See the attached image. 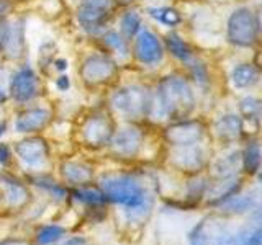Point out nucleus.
Masks as SVG:
<instances>
[{
  "label": "nucleus",
  "mask_w": 262,
  "mask_h": 245,
  "mask_svg": "<svg viewBox=\"0 0 262 245\" xmlns=\"http://www.w3.org/2000/svg\"><path fill=\"white\" fill-rule=\"evenodd\" d=\"M100 190L106 201L125 208L129 223L143 224L151 216L154 198L138 177L129 174H106L100 178Z\"/></svg>",
  "instance_id": "1"
},
{
  "label": "nucleus",
  "mask_w": 262,
  "mask_h": 245,
  "mask_svg": "<svg viewBox=\"0 0 262 245\" xmlns=\"http://www.w3.org/2000/svg\"><path fill=\"white\" fill-rule=\"evenodd\" d=\"M158 105L169 119H185L195 110V93L188 80L179 74L162 77L158 85Z\"/></svg>",
  "instance_id": "2"
},
{
  "label": "nucleus",
  "mask_w": 262,
  "mask_h": 245,
  "mask_svg": "<svg viewBox=\"0 0 262 245\" xmlns=\"http://www.w3.org/2000/svg\"><path fill=\"white\" fill-rule=\"evenodd\" d=\"M110 103L128 121L146 119L154 108V98L149 88L143 85H125L113 92Z\"/></svg>",
  "instance_id": "3"
},
{
  "label": "nucleus",
  "mask_w": 262,
  "mask_h": 245,
  "mask_svg": "<svg viewBox=\"0 0 262 245\" xmlns=\"http://www.w3.org/2000/svg\"><path fill=\"white\" fill-rule=\"evenodd\" d=\"M115 134V122L110 113L97 110L80 122L79 126V139L82 145L89 149H102L108 145Z\"/></svg>",
  "instance_id": "4"
},
{
  "label": "nucleus",
  "mask_w": 262,
  "mask_h": 245,
  "mask_svg": "<svg viewBox=\"0 0 262 245\" xmlns=\"http://www.w3.org/2000/svg\"><path fill=\"white\" fill-rule=\"evenodd\" d=\"M228 41L239 47H251L259 38V18L251 8H237L229 15L226 23Z\"/></svg>",
  "instance_id": "5"
},
{
  "label": "nucleus",
  "mask_w": 262,
  "mask_h": 245,
  "mask_svg": "<svg viewBox=\"0 0 262 245\" xmlns=\"http://www.w3.org/2000/svg\"><path fill=\"white\" fill-rule=\"evenodd\" d=\"M190 245H236V235L225 217L210 214L193 227L190 232Z\"/></svg>",
  "instance_id": "6"
},
{
  "label": "nucleus",
  "mask_w": 262,
  "mask_h": 245,
  "mask_svg": "<svg viewBox=\"0 0 262 245\" xmlns=\"http://www.w3.org/2000/svg\"><path fill=\"white\" fill-rule=\"evenodd\" d=\"M118 74V65L110 56L90 54L79 69V76L87 87H102L112 82Z\"/></svg>",
  "instance_id": "7"
},
{
  "label": "nucleus",
  "mask_w": 262,
  "mask_h": 245,
  "mask_svg": "<svg viewBox=\"0 0 262 245\" xmlns=\"http://www.w3.org/2000/svg\"><path fill=\"white\" fill-rule=\"evenodd\" d=\"M167 160L172 168L193 175L200 174L208 165L207 151L200 142L188 145H170Z\"/></svg>",
  "instance_id": "8"
},
{
  "label": "nucleus",
  "mask_w": 262,
  "mask_h": 245,
  "mask_svg": "<svg viewBox=\"0 0 262 245\" xmlns=\"http://www.w3.org/2000/svg\"><path fill=\"white\" fill-rule=\"evenodd\" d=\"M144 144V133L143 129L136 125L123 126L121 129L115 131L110 141V149L113 155L120 159H135L141 152Z\"/></svg>",
  "instance_id": "9"
},
{
  "label": "nucleus",
  "mask_w": 262,
  "mask_h": 245,
  "mask_svg": "<svg viewBox=\"0 0 262 245\" xmlns=\"http://www.w3.org/2000/svg\"><path fill=\"white\" fill-rule=\"evenodd\" d=\"M8 92L18 103H28L33 98H36L39 93V79L36 72L30 65H23V67L16 69L10 77Z\"/></svg>",
  "instance_id": "10"
},
{
  "label": "nucleus",
  "mask_w": 262,
  "mask_h": 245,
  "mask_svg": "<svg viewBox=\"0 0 262 245\" xmlns=\"http://www.w3.org/2000/svg\"><path fill=\"white\" fill-rule=\"evenodd\" d=\"M205 125L200 119H179L164 131V139L169 145H188L202 142Z\"/></svg>",
  "instance_id": "11"
},
{
  "label": "nucleus",
  "mask_w": 262,
  "mask_h": 245,
  "mask_svg": "<svg viewBox=\"0 0 262 245\" xmlns=\"http://www.w3.org/2000/svg\"><path fill=\"white\" fill-rule=\"evenodd\" d=\"M15 154L27 167L39 168L49 160V145L46 139L30 136L15 144Z\"/></svg>",
  "instance_id": "12"
},
{
  "label": "nucleus",
  "mask_w": 262,
  "mask_h": 245,
  "mask_svg": "<svg viewBox=\"0 0 262 245\" xmlns=\"http://www.w3.org/2000/svg\"><path fill=\"white\" fill-rule=\"evenodd\" d=\"M133 53L136 59L144 65H158L164 57V46L159 38L149 30H141L133 38Z\"/></svg>",
  "instance_id": "13"
},
{
  "label": "nucleus",
  "mask_w": 262,
  "mask_h": 245,
  "mask_svg": "<svg viewBox=\"0 0 262 245\" xmlns=\"http://www.w3.org/2000/svg\"><path fill=\"white\" fill-rule=\"evenodd\" d=\"M53 121V113L46 108H30L18 113L15 129L21 134H33L45 131Z\"/></svg>",
  "instance_id": "14"
},
{
  "label": "nucleus",
  "mask_w": 262,
  "mask_h": 245,
  "mask_svg": "<svg viewBox=\"0 0 262 245\" xmlns=\"http://www.w3.org/2000/svg\"><path fill=\"white\" fill-rule=\"evenodd\" d=\"M213 131H215L216 137L221 142L233 144L243 137L244 121L241 119L239 114H236V113H225L215 121Z\"/></svg>",
  "instance_id": "15"
},
{
  "label": "nucleus",
  "mask_w": 262,
  "mask_h": 245,
  "mask_svg": "<svg viewBox=\"0 0 262 245\" xmlns=\"http://www.w3.org/2000/svg\"><path fill=\"white\" fill-rule=\"evenodd\" d=\"M241 188H243V180L239 177L213 180L211 183H208L203 198L207 200V203L210 204V206H218L220 203L228 200L229 196H233L234 193L241 191Z\"/></svg>",
  "instance_id": "16"
},
{
  "label": "nucleus",
  "mask_w": 262,
  "mask_h": 245,
  "mask_svg": "<svg viewBox=\"0 0 262 245\" xmlns=\"http://www.w3.org/2000/svg\"><path fill=\"white\" fill-rule=\"evenodd\" d=\"M239 170H241V152L229 151L211 163L210 177H211V180L231 178L239 174Z\"/></svg>",
  "instance_id": "17"
},
{
  "label": "nucleus",
  "mask_w": 262,
  "mask_h": 245,
  "mask_svg": "<svg viewBox=\"0 0 262 245\" xmlns=\"http://www.w3.org/2000/svg\"><path fill=\"white\" fill-rule=\"evenodd\" d=\"M61 175L72 186H87L94 180V168L84 162L66 160L61 163Z\"/></svg>",
  "instance_id": "18"
},
{
  "label": "nucleus",
  "mask_w": 262,
  "mask_h": 245,
  "mask_svg": "<svg viewBox=\"0 0 262 245\" xmlns=\"http://www.w3.org/2000/svg\"><path fill=\"white\" fill-rule=\"evenodd\" d=\"M77 21L89 33L102 31L106 21H108V10L80 4V7L77 8Z\"/></svg>",
  "instance_id": "19"
},
{
  "label": "nucleus",
  "mask_w": 262,
  "mask_h": 245,
  "mask_svg": "<svg viewBox=\"0 0 262 245\" xmlns=\"http://www.w3.org/2000/svg\"><path fill=\"white\" fill-rule=\"evenodd\" d=\"M218 211L220 214L223 216H234V214H244V212H249L251 209L256 208V196L252 193H241L237 191L233 196H229L228 200L218 204Z\"/></svg>",
  "instance_id": "20"
},
{
  "label": "nucleus",
  "mask_w": 262,
  "mask_h": 245,
  "mask_svg": "<svg viewBox=\"0 0 262 245\" xmlns=\"http://www.w3.org/2000/svg\"><path fill=\"white\" fill-rule=\"evenodd\" d=\"M25 47H27V38H25V28H23V21L18 20L13 24H10V33H8L7 43L2 49V53L5 57L12 61L21 59L25 56Z\"/></svg>",
  "instance_id": "21"
},
{
  "label": "nucleus",
  "mask_w": 262,
  "mask_h": 245,
  "mask_svg": "<svg viewBox=\"0 0 262 245\" xmlns=\"http://www.w3.org/2000/svg\"><path fill=\"white\" fill-rule=\"evenodd\" d=\"M259 77H260L259 67L254 64H249V62L237 64L231 70V82H233V85L239 90L254 87L259 82Z\"/></svg>",
  "instance_id": "22"
},
{
  "label": "nucleus",
  "mask_w": 262,
  "mask_h": 245,
  "mask_svg": "<svg viewBox=\"0 0 262 245\" xmlns=\"http://www.w3.org/2000/svg\"><path fill=\"white\" fill-rule=\"evenodd\" d=\"M241 168L248 175H257L260 168V145L254 139L246 144L241 152Z\"/></svg>",
  "instance_id": "23"
},
{
  "label": "nucleus",
  "mask_w": 262,
  "mask_h": 245,
  "mask_svg": "<svg viewBox=\"0 0 262 245\" xmlns=\"http://www.w3.org/2000/svg\"><path fill=\"white\" fill-rule=\"evenodd\" d=\"M166 46L169 49V53L179 59L180 62L190 64L195 59V54L192 51V47L188 46V43L185 39L180 38L177 33H169L166 36Z\"/></svg>",
  "instance_id": "24"
},
{
  "label": "nucleus",
  "mask_w": 262,
  "mask_h": 245,
  "mask_svg": "<svg viewBox=\"0 0 262 245\" xmlns=\"http://www.w3.org/2000/svg\"><path fill=\"white\" fill-rule=\"evenodd\" d=\"M2 185H4L5 198L12 208H21L23 204L28 201V191L20 182H16V180H12V178H4Z\"/></svg>",
  "instance_id": "25"
},
{
  "label": "nucleus",
  "mask_w": 262,
  "mask_h": 245,
  "mask_svg": "<svg viewBox=\"0 0 262 245\" xmlns=\"http://www.w3.org/2000/svg\"><path fill=\"white\" fill-rule=\"evenodd\" d=\"M147 15L169 28H176L184 21V16L180 15V12L172 7H149L147 8Z\"/></svg>",
  "instance_id": "26"
},
{
  "label": "nucleus",
  "mask_w": 262,
  "mask_h": 245,
  "mask_svg": "<svg viewBox=\"0 0 262 245\" xmlns=\"http://www.w3.org/2000/svg\"><path fill=\"white\" fill-rule=\"evenodd\" d=\"M72 198L82 203V204H87V206H92V208H97V206H103L106 203V198L105 194L102 193L100 188H87V186H79L76 190L71 191Z\"/></svg>",
  "instance_id": "27"
},
{
  "label": "nucleus",
  "mask_w": 262,
  "mask_h": 245,
  "mask_svg": "<svg viewBox=\"0 0 262 245\" xmlns=\"http://www.w3.org/2000/svg\"><path fill=\"white\" fill-rule=\"evenodd\" d=\"M64 235H66V229L62 226L46 224V226H41L36 231L35 240H36V245H54L56 242H59Z\"/></svg>",
  "instance_id": "28"
},
{
  "label": "nucleus",
  "mask_w": 262,
  "mask_h": 245,
  "mask_svg": "<svg viewBox=\"0 0 262 245\" xmlns=\"http://www.w3.org/2000/svg\"><path fill=\"white\" fill-rule=\"evenodd\" d=\"M102 41H103V44L110 49V51H113L118 57H121V59H126V57L129 56L128 41L121 36V33L110 30V31L103 33Z\"/></svg>",
  "instance_id": "29"
},
{
  "label": "nucleus",
  "mask_w": 262,
  "mask_h": 245,
  "mask_svg": "<svg viewBox=\"0 0 262 245\" xmlns=\"http://www.w3.org/2000/svg\"><path fill=\"white\" fill-rule=\"evenodd\" d=\"M239 111H241V119L252 122L254 126H259L260 119V102L256 96H244L239 102Z\"/></svg>",
  "instance_id": "30"
},
{
  "label": "nucleus",
  "mask_w": 262,
  "mask_h": 245,
  "mask_svg": "<svg viewBox=\"0 0 262 245\" xmlns=\"http://www.w3.org/2000/svg\"><path fill=\"white\" fill-rule=\"evenodd\" d=\"M141 24H143L141 15H139L136 10L126 12L125 15H123L121 23H120L121 36L125 38L126 41L128 39H133L138 35V33L141 31Z\"/></svg>",
  "instance_id": "31"
},
{
  "label": "nucleus",
  "mask_w": 262,
  "mask_h": 245,
  "mask_svg": "<svg viewBox=\"0 0 262 245\" xmlns=\"http://www.w3.org/2000/svg\"><path fill=\"white\" fill-rule=\"evenodd\" d=\"M207 186H208V180L203 178V177H195L192 178L190 182L187 183V194L185 198L192 203H199L203 196H205V191H207Z\"/></svg>",
  "instance_id": "32"
},
{
  "label": "nucleus",
  "mask_w": 262,
  "mask_h": 245,
  "mask_svg": "<svg viewBox=\"0 0 262 245\" xmlns=\"http://www.w3.org/2000/svg\"><path fill=\"white\" fill-rule=\"evenodd\" d=\"M33 183H35L36 186H39V188H43L45 191H48L49 194H53L54 198H57V200H64L66 196H68V190L62 188L59 183L53 182L51 178L36 177V178H33Z\"/></svg>",
  "instance_id": "33"
},
{
  "label": "nucleus",
  "mask_w": 262,
  "mask_h": 245,
  "mask_svg": "<svg viewBox=\"0 0 262 245\" xmlns=\"http://www.w3.org/2000/svg\"><path fill=\"white\" fill-rule=\"evenodd\" d=\"M12 162V149L5 142H0V165H8Z\"/></svg>",
  "instance_id": "34"
},
{
  "label": "nucleus",
  "mask_w": 262,
  "mask_h": 245,
  "mask_svg": "<svg viewBox=\"0 0 262 245\" xmlns=\"http://www.w3.org/2000/svg\"><path fill=\"white\" fill-rule=\"evenodd\" d=\"M8 33H10V24L5 18L0 20V53H2V49L7 43V38H8Z\"/></svg>",
  "instance_id": "35"
},
{
  "label": "nucleus",
  "mask_w": 262,
  "mask_h": 245,
  "mask_svg": "<svg viewBox=\"0 0 262 245\" xmlns=\"http://www.w3.org/2000/svg\"><path fill=\"white\" fill-rule=\"evenodd\" d=\"M82 4L95 7V8H103V10H108L112 0H82Z\"/></svg>",
  "instance_id": "36"
},
{
  "label": "nucleus",
  "mask_w": 262,
  "mask_h": 245,
  "mask_svg": "<svg viewBox=\"0 0 262 245\" xmlns=\"http://www.w3.org/2000/svg\"><path fill=\"white\" fill-rule=\"evenodd\" d=\"M10 10H12L10 0H0V20L5 18V16L10 13Z\"/></svg>",
  "instance_id": "37"
},
{
  "label": "nucleus",
  "mask_w": 262,
  "mask_h": 245,
  "mask_svg": "<svg viewBox=\"0 0 262 245\" xmlns=\"http://www.w3.org/2000/svg\"><path fill=\"white\" fill-rule=\"evenodd\" d=\"M71 82H69V77L68 76H61L59 79H56V87L61 90V92H66V90L69 88Z\"/></svg>",
  "instance_id": "38"
},
{
  "label": "nucleus",
  "mask_w": 262,
  "mask_h": 245,
  "mask_svg": "<svg viewBox=\"0 0 262 245\" xmlns=\"http://www.w3.org/2000/svg\"><path fill=\"white\" fill-rule=\"evenodd\" d=\"M0 245H31V243L25 239H7L0 242Z\"/></svg>",
  "instance_id": "39"
},
{
  "label": "nucleus",
  "mask_w": 262,
  "mask_h": 245,
  "mask_svg": "<svg viewBox=\"0 0 262 245\" xmlns=\"http://www.w3.org/2000/svg\"><path fill=\"white\" fill-rule=\"evenodd\" d=\"M54 65H56L57 70H66V69H68V61H66V59H56Z\"/></svg>",
  "instance_id": "40"
},
{
  "label": "nucleus",
  "mask_w": 262,
  "mask_h": 245,
  "mask_svg": "<svg viewBox=\"0 0 262 245\" xmlns=\"http://www.w3.org/2000/svg\"><path fill=\"white\" fill-rule=\"evenodd\" d=\"M133 0H115V4L117 5H120V7H126V5H129Z\"/></svg>",
  "instance_id": "41"
},
{
  "label": "nucleus",
  "mask_w": 262,
  "mask_h": 245,
  "mask_svg": "<svg viewBox=\"0 0 262 245\" xmlns=\"http://www.w3.org/2000/svg\"><path fill=\"white\" fill-rule=\"evenodd\" d=\"M7 96H8V95H7L5 90H4V88H0V105H2V103L7 100Z\"/></svg>",
  "instance_id": "42"
},
{
  "label": "nucleus",
  "mask_w": 262,
  "mask_h": 245,
  "mask_svg": "<svg viewBox=\"0 0 262 245\" xmlns=\"http://www.w3.org/2000/svg\"><path fill=\"white\" fill-rule=\"evenodd\" d=\"M5 131H7V122L2 119V121H0V136H4Z\"/></svg>",
  "instance_id": "43"
}]
</instances>
